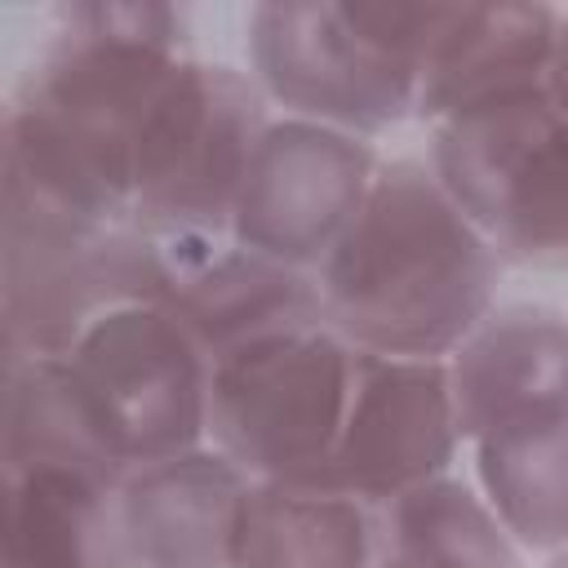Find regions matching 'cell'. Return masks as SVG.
I'll list each match as a JSON object with an SVG mask.
<instances>
[{"label":"cell","instance_id":"cell-1","mask_svg":"<svg viewBox=\"0 0 568 568\" xmlns=\"http://www.w3.org/2000/svg\"><path fill=\"white\" fill-rule=\"evenodd\" d=\"M182 62L169 4H67L0 124V200L93 226L133 222V146Z\"/></svg>","mask_w":568,"mask_h":568},{"label":"cell","instance_id":"cell-2","mask_svg":"<svg viewBox=\"0 0 568 568\" xmlns=\"http://www.w3.org/2000/svg\"><path fill=\"white\" fill-rule=\"evenodd\" d=\"M501 262L422 160L377 169L320 262L328 328L368 355L448 359L488 315Z\"/></svg>","mask_w":568,"mask_h":568},{"label":"cell","instance_id":"cell-3","mask_svg":"<svg viewBox=\"0 0 568 568\" xmlns=\"http://www.w3.org/2000/svg\"><path fill=\"white\" fill-rule=\"evenodd\" d=\"M453 4L266 0L248 9V58L262 89L297 120L382 133L417 111L422 62Z\"/></svg>","mask_w":568,"mask_h":568},{"label":"cell","instance_id":"cell-4","mask_svg":"<svg viewBox=\"0 0 568 568\" xmlns=\"http://www.w3.org/2000/svg\"><path fill=\"white\" fill-rule=\"evenodd\" d=\"M430 169L501 266L568 271V120L546 89L435 124Z\"/></svg>","mask_w":568,"mask_h":568},{"label":"cell","instance_id":"cell-5","mask_svg":"<svg viewBox=\"0 0 568 568\" xmlns=\"http://www.w3.org/2000/svg\"><path fill=\"white\" fill-rule=\"evenodd\" d=\"M266 124L253 80L182 58L133 146V226L151 240L231 235V213Z\"/></svg>","mask_w":568,"mask_h":568},{"label":"cell","instance_id":"cell-6","mask_svg":"<svg viewBox=\"0 0 568 568\" xmlns=\"http://www.w3.org/2000/svg\"><path fill=\"white\" fill-rule=\"evenodd\" d=\"M355 346L333 328H293L248 342L213 364L209 435L248 479L315 484L333 457Z\"/></svg>","mask_w":568,"mask_h":568},{"label":"cell","instance_id":"cell-7","mask_svg":"<svg viewBox=\"0 0 568 568\" xmlns=\"http://www.w3.org/2000/svg\"><path fill=\"white\" fill-rule=\"evenodd\" d=\"M155 240L0 200V315L9 359L67 355L93 320L151 302Z\"/></svg>","mask_w":568,"mask_h":568},{"label":"cell","instance_id":"cell-8","mask_svg":"<svg viewBox=\"0 0 568 568\" xmlns=\"http://www.w3.org/2000/svg\"><path fill=\"white\" fill-rule=\"evenodd\" d=\"M62 359L129 470L191 453L209 435L213 359L164 306L106 311Z\"/></svg>","mask_w":568,"mask_h":568},{"label":"cell","instance_id":"cell-9","mask_svg":"<svg viewBox=\"0 0 568 568\" xmlns=\"http://www.w3.org/2000/svg\"><path fill=\"white\" fill-rule=\"evenodd\" d=\"M377 169L373 146L355 133L297 115L271 120L253 146L231 240L297 271L324 262L359 213Z\"/></svg>","mask_w":568,"mask_h":568},{"label":"cell","instance_id":"cell-10","mask_svg":"<svg viewBox=\"0 0 568 568\" xmlns=\"http://www.w3.org/2000/svg\"><path fill=\"white\" fill-rule=\"evenodd\" d=\"M457 413L444 359H395L355 351L346 417L320 488L355 501H395L399 493L439 479L457 453Z\"/></svg>","mask_w":568,"mask_h":568},{"label":"cell","instance_id":"cell-11","mask_svg":"<svg viewBox=\"0 0 568 568\" xmlns=\"http://www.w3.org/2000/svg\"><path fill=\"white\" fill-rule=\"evenodd\" d=\"M155 257L151 302L164 306L213 364L248 342L315 328L324 320L320 280L271 262L231 235L155 240Z\"/></svg>","mask_w":568,"mask_h":568},{"label":"cell","instance_id":"cell-12","mask_svg":"<svg viewBox=\"0 0 568 568\" xmlns=\"http://www.w3.org/2000/svg\"><path fill=\"white\" fill-rule=\"evenodd\" d=\"M444 364L470 444L568 417V311L559 306H501Z\"/></svg>","mask_w":568,"mask_h":568},{"label":"cell","instance_id":"cell-13","mask_svg":"<svg viewBox=\"0 0 568 568\" xmlns=\"http://www.w3.org/2000/svg\"><path fill=\"white\" fill-rule=\"evenodd\" d=\"M248 475L209 448L133 466L115 488L124 568H235Z\"/></svg>","mask_w":568,"mask_h":568},{"label":"cell","instance_id":"cell-14","mask_svg":"<svg viewBox=\"0 0 568 568\" xmlns=\"http://www.w3.org/2000/svg\"><path fill=\"white\" fill-rule=\"evenodd\" d=\"M555 27L559 9L550 4H453L422 62L413 115L444 124L546 89Z\"/></svg>","mask_w":568,"mask_h":568},{"label":"cell","instance_id":"cell-15","mask_svg":"<svg viewBox=\"0 0 568 568\" xmlns=\"http://www.w3.org/2000/svg\"><path fill=\"white\" fill-rule=\"evenodd\" d=\"M9 470H71L102 488H120L129 475L62 355L9 359L4 475Z\"/></svg>","mask_w":568,"mask_h":568},{"label":"cell","instance_id":"cell-16","mask_svg":"<svg viewBox=\"0 0 568 568\" xmlns=\"http://www.w3.org/2000/svg\"><path fill=\"white\" fill-rule=\"evenodd\" d=\"M235 568H373L368 506L320 484L248 479Z\"/></svg>","mask_w":568,"mask_h":568},{"label":"cell","instance_id":"cell-17","mask_svg":"<svg viewBox=\"0 0 568 568\" xmlns=\"http://www.w3.org/2000/svg\"><path fill=\"white\" fill-rule=\"evenodd\" d=\"M4 568H124L115 488L71 470H9Z\"/></svg>","mask_w":568,"mask_h":568},{"label":"cell","instance_id":"cell-18","mask_svg":"<svg viewBox=\"0 0 568 568\" xmlns=\"http://www.w3.org/2000/svg\"><path fill=\"white\" fill-rule=\"evenodd\" d=\"M475 475L515 546H568V417L479 439Z\"/></svg>","mask_w":568,"mask_h":568},{"label":"cell","instance_id":"cell-19","mask_svg":"<svg viewBox=\"0 0 568 568\" xmlns=\"http://www.w3.org/2000/svg\"><path fill=\"white\" fill-rule=\"evenodd\" d=\"M386 506L390 564L399 568H519L515 537L462 479H426Z\"/></svg>","mask_w":568,"mask_h":568},{"label":"cell","instance_id":"cell-20","mask_svg":"<svg viewBox=\"0 0 568 568\" xmlns=\"http://www.w3.org/2000/svg\"><path fill=\"white\" fill-rule=\"evenodd\" d=\"M546 98L568 120V13H559V27H555V49H550V67H546Z\"/></svg>","mask_w":568,"mask_h":568},{"label":"cell","instance_id":"cell-21","mask_svg":"<svg viewBox=\"0 0 568 568\" xmlns=\"http://www.w3.org/2000/svg\"><path fill=\"white\" fill-rule=\"evenodd\" d=\"M550 568H568V546H564V550H555V559H550Z\"/></svg>","mask_w":568,"mask_h":568},{"label":"cell","instance_id":"cell-22","mask_svg":"<svg viewBox=\"0 0 568 568\" xmlns=\"http://www.w3.org/2000/svg\"><path fill=\"white\" fill-rule=\"evenodd\" d=\"M382 568H399V564H382Z\"/></svg>","mask_w":568,"mask_h":568}]
</instances>
